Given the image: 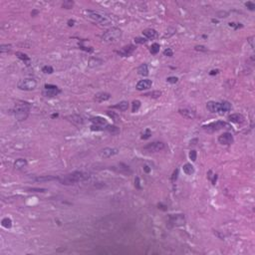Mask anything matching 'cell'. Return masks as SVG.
Masks as SVG:
<instances>
[{
	"label": "cell",
	"instance_id": "obj_24",
	"mask_svg": "<svg viewBox=\"0 0 255 255\" xmlns=\"http://www.w3.org/2000/svg\"><path fill=\"white\" fill-rule=\"evenodd\" d=\"M138 73L142 76H148L149 75V67L147 64H142L141 66L138 68Z\"/></svg>",
	"mask_w": 255,
	"mask_h": 255
},
{
	"label": "cell",
	"instance_id": "obj_1",
	"mask_svg": "<svg viewBox=\"0 0 255 255\" xmlns=\"http://www.w3.org/2000/svg\"><path fill=\"white\" fill-rule=\"evenodd\" d=\"M30 109H31V105L27 102L24 101H18L14 106L13 112L14 116L18 121H24L28 118Z\"/></svg>",
	"mask_w": 255,
	"mask_h": 255
},
{
	"label": "cell",
	"instance_id": "obj_12",
	"mask_svg": "<svg viewBox=\"0 0 255 255\" xmlns=\"http://www.w3.org/2000/svg\"><path fill=\"white\" fill-rule=\"evenodd\" d=\"M153 85V82L151 80H149V79H145V80H141L139 83L137 84V89L139 91H144V90H148Z\"/></svg>",
	"mask_w": 255,
	"mask_h": 255
},
{
	"label": "cell",
	"instance_id": "obj_20",
	"mask_svg": "<svg viewBox=\"0 0 255 255\" xmlns=\"http://www.w3.org/2000/svg\"><path fill=\"white\" fill-rule=\"evenodd\" d=\"M68 119L71 122H73L74 124H76V125H83L84 124V119L81 116H79V115H72V116L68 117Z\"/></svg>",
	"mask_w": 255,
	"mask_h": 255
},
{
	"label": "cell",
	"instance_id": "obj_21",
	"mask_svg": "<svg viewBox=\"0 0 255 255\" xmlns=\"http://www.w3.org/2000/svg\"><path fill=\"white\" fill-rule=\"evenodd\" d=\"M27 165V161L24 158H18L17 161L14 163V168L15 170H22Z\"/></svg>",
	"mask_w": 255,
	"mask_h": 255
},
{
	"label": "cell",
	"instance_id": "obj_30",
	"mask_svg": "<svg viewBox=\"0 0 255 255\" xmlns=\"http://www.w3.org/2000/svg\"><path fill=\"white\" fill-rule=\"evenodd\" d=\"M160 44L158 43H154L153 45L151 46V48H149V51H151V54H154V55H156V54H158V52H160Z\"/></svg>",
	"mask_w": 255,
	"mask_h": 255
},
{
	"label": "cell",
	"instance_id": "obj_14",
	"mask_svg": "<svg viewBox=\"0 0 255 255\" xmlns=\"http://www.w3.org/2000/svg\"><path fill=\"white\" fill-rule=\"evenodd\" d=\"M142 35L146 37V39H149V40H154V39L158 38V32L154 29H151V28H149V29H145L142 31Z\"/></svg>",
	"mask_w": 255,
	"mask_h": 255
},
{
	"label": "cell",
	"instance_id": "obj_37",
	"mask_svg": "<svg viewBox=\"0 0 255 255\" xmlns=\"http://www.w3.org/2000/svg\"><path fill=\"white\" fill-rule=\"evenodd\" d=\"M107 114H108V116H109L110 118L113 119L114 121H119V120H120L119 116H118V115H117L116 113H114V112H112V113H111V112H110V111H108V112H107Z\"/></svg>",
	"mask_w": 255,
	"mask_h": 255
},
{
	"label": "cell",
	"instance_id": "obj_49",
	"mask_svg": "<svg viewBox=\"0 0 255 255\" xmlns=\"http://www.w3.org/2000/svg\"><path fill=\"white\" fill-rule=\"evenodd\" d=\"M229 26H234V25H233V23H229ZM238 27H242V25H236L235 26V29H237Z\"/></svg>",
	"mask_w": 255,
	"mask_h": 255
},
{
	"label": "cell",
	"instance_id": "obj_29",
	"mask_svg": "<svg viewBox=\"0 0 255 255\" xmlns=\"http://www.w3.org/2000/svg\"><path fill=\"white\" fill-rule=\"evenodd\" d=\"M1 225L3 226L4 228H10L12 226V220L8 217H5V218L2 219L1 221Z\"/></svg>",
	"mask_w": 255,
	"mask_h": 255
},
{
	"label": "cell",
	"instance_id": "obj_40",
	"mask_svg": "<svg viewBox=\"0 0 255 255\" xmlns=\"http://www.w3.org/2000/svg\"><path fill=\"white\" fill-rule=\"evenodd\" d=\"M167 81L170 84H175L177 81H179V79H177L176 77H168V78L167 79Z\"/></svg>",
	"mask_w": 255,
	"mask_h": 255
},
{
	"label": "cell",
	"instance_id": "obj_2",
	"mask_svg": "<svg viewBox=\"0 0 255 255\" xmlns=\"http://www.w3.org/2000/svg\"><path fill=\"white\" fill-rule=\"evenodd\" d=\"M88 177V174H84L82 172H74L72 174L64 175L63 177H59V181L62 184H65V186H72V184H76L77 182L85 181Z\"/></svg>",
	"mask_w": 255,
	"mask_h": 255
},
{
	"label": "cell",
	"instance_id": "obj_16",
	"mask_svg": "<svg viewBox=\"0 0 255 255\" xmlns=\"http://www.w3.org/2000/svg\"><path fill=\"white\" fill-rule=\"evenodd\" d=\"M228 120L235 124H243L245 121V118L241 114H232L228 117Z\"/></svg>",
	"mask_w": 255,
	"mask_h": 255
},
{
	"label": "cell",
	"instance_id": "obj_25",
	"mask_svg": "<svg viewBox=\"0 0 255 255\" xmlns=\"http://www.w3.org/2000/svg\"><path fill=\"white\" fill-rule=\"evenodd\" d=\"M231 110V104L229 102H222L220 103V114L226 113V112Z\"/></svg>",
	"mask_w": 255,
	"mask_h": 255
},
{
	"label": "cell",
	"instance_id": "obj_45",
	"mask_svg": "<svg viewBox=\"0 0 255 255\" xmlns=\"http://www.w3.org/2000/svg\"><path fill=\"white\" fill-rule=\"evenodd\" d=\"M177 174H179V170H174V174H172V181H176V179H177Z\"/></svg>",
	"mask_w": 255,
	"mask_h": 255
},
{
	"label": "cell",
	"instance_id": "obj_13",
	"mask_svg": "<svg viewBox=\"0 0 255 255\" xmlns=\"http://www.w3.org/2000/svg\"><path fill=\"white\" fill-rule=\"evenodd\" d=\"M206 108L210 113H220V103L210 101L206 104Z\"/></svg>",
	"mask_w": 255,
	"mask_h": 255
},
{
	"label": "cell",
	"instance_id": "obj_51",
	"mask_svg": "<svg viewBox=\"0 0 255 255\" xmlns=\"http://www.w3.org/2000/svg\"><path fill=\"white\" fill-rule=\"evenodd\" d=\"M148 167H145V170H146V172H149V170Z\"/></svg>",
	"mask_w": 255,
	"mask_h": 255
},
{
	"label": "cell",
	"instance_id": "obj_42",
	"mask_svg": "<svg viewBox=\"0 0 255 255\" xmlns=\"http://www.w3.org/2000/svg\"><path fill=\"white\" fill-rule=\"evenodd\" d=\"M163 54H165V56H167V57H172V55H174V52H172V49H167V50H165V52H163Z\"/></svg>",
	"mask_w": 255,
	"mask_h": 255
},
{
	"label": "cell",
	"instance_id": "obj_8",
	"mask_svg": "<svg viewBox=\"0 0 255 255\" xmlns=\"http://www.w3.org/2000/svg\"><path fill=\"white\" fill-rule=\"evenodd\" d=\"M60 92L61 91L59 90V88H58L57 86L46 84V85L44 86V90H43V92H42V94H43V96H45V97L52 98V97L57 96Z\"/></svg>",
	"mask_w": 255,
	"mask_h": 255
},
{
	"label": "cell",
	"instance_id": "obj_26",
	"mask_svg": "<svg viewBox=\"0 0 255 255\" xmlns=\"http://www.w3.org/2000/svg\"><path fill=\"white\" fill-rule=\"evenodd\" d=\"M58 179L59 181V177H55V176H51V175H46V176H39L36 177L35 181H56Z\"/></svg>",
	"mask_w": 255,
	"mask_h": 255
},
{
	"label": "cell",
	"instance_id": "obj_10",
	"mask_svg": "<svg viewBox=\"0 0 255 255\" xmlns=\"http://www.w3.org/2000/svg\"><path fill=\"white\" fill-rule=\"evenodd\" d=\"M218 142L219 144L224 145V146H229L233 142V137L230 133H224L218 137Z\"/></svg>",
	"mask_w": 255,
	"mask_h": 255
},
{
	"label": "cell",
	"instance_id": "obj_3",
	"mask_svg": "<svg viewBox=\"0 0 255 255\" xmlns=\"http://www.w3.org/2000/svg\"><path fill=\"white\" fill-rule=\"evenodd\" d=\"M122 34H123V32H122L121 29H119V28L117 27H113L111 28V29L107 30V31L102 35V40L109 44L116 43V42H118L121 39Z\"/></svg>",
	"mask_w": 255,
	"mask_h": 255
},
{
	"label": "cell",
	"instance_id": "obj_15",
	"mask_svg": "<svg viewBox=\"0 0 255 255\" xmlns=\"http://www.w3.org/2000/svg\"><path fill=\"white\" fill-rule=\"evenodd\" d=\"M111 98V95L109 94V93H106V92H100V93H97V94L95 95V101L98 102V103H102V102H105V101H108V100Z\"/></svg>",
	"mask_w": 255,
	"mask_h": 255
},
{
	"label": "cell",
	"instance_id": "obj_4",
	"mask_svg": "<svg viewBox=\"0 0 255 255\" xmlns=\"http://www.w3.org/2000/svg\"><path fill=\"white\" fill-rule=\"evenodd\" d=\"M17 87L22 91H33L37 87V81L33 78H25L17 83Z\"/></svg>",
	"mask_w": 255,
	"mask_h": 255
},
{
	"label": "cell",
	"instance_id": "obj_44",
	"mask_svg": "<svg viewBox=\"0 0 255 255\" xmlns=\"http://www.w3.org/2000/svg\"><path fill=\"white\" fill-rule=\"evenodd\" d=\"M30 191H34V192H44L45 189H42V188H30Z\"/></svg>",
	"mask_w": 255,
	"mask_h": 255
},
{
	"label": "cell",
	"instance_id": "obj_32",
	"mask_svg": "<svg viewBox=\"0 0 255 255\" xmlns=\"http://www.w3.org/2000/svg\"><path fill=\"white\" fill-rule=\"evenodd\" d=\"M140 107H141V102L139 101V100H135V101L133 102V108H132V111L134 112V113H135V112L139 111Z\"/></svg>",
	"mask_w": 255,
	"mask_h": 255
},
{
	"label": "cell",
	"instance_id": "obj_19",
	"mask_svg": "<svg viewBox=\"0 0 255 255\" xmlns=\"http://www.w3.org/2000/svg\"><path fill=\"white\" fill-rule=\"evenodd\" d=\"M91 122H92L94 125L100 126V127L102 128H104V125H107V121L105 120L104 118H102V117H95V118H92L91 119Z\"/></svg>",
	"mask_w": 255,
	"mask_h": 255
},
{
	"label": "cell",
	"instance_id": "obj_39",
	"mask_svg": "<svg viewBox=\"0 0 255 255\" xmlns=\"http://www.w3.org/2000/svg\"><path fill=\"white\" fill-rule=\"evenodd\" d=\"M147 41H148V39L142 38V37H137V38H135V43H139V44H144V43H146Z\"/></svg>",
	"mask_w": 255,
	"mask_h": 255
},
{
	"label": "cell",
	"instance_id": "obj_48",
	"mask_svg": "<svg viewBox=\"0 0 255 255\" xmlns=\"http://www.w3.org/2000/svg\"><path fill=\"white\" fill-rule=\"evenodd\" d=\"M68 23H69V24H68L69 26H73L74 23H75V21L74 20H69V21H68Z\"/></svg>",
	"mask_w": 255,
	"mask_h": 255
},
{
	"label": "cell",
	"instance_id": "obj_50",
	"mask_svg": "<svg viewBox=\"0 0 255 255\" xmlns=\"http://www.w3.org/2000/svg\"><path fill=\"white\" fill-rule=\"evenodd\" d=\"M217 72H218V70H213V71H211V73H210V75H214V74H217Z\"/></svg>",
	"mask_w": 255,
	"mask_h": 255
},
{
	"label": "cell",
	"instance_id": "obj_22",
	"mask_svg": "<svg viewBox=\"0 0 255 255\" xmlns=\"http://www.w3.org/2000/svg\"><path fill=\"white\" fill-rule=\"evenodd\" d=\"M182 170H183V172L188 175H191L195 174V167L191 163H186V165L182 167Z\"/></svg>",
	"mask_w": 255,
	"mask_h": 255
},
{
	"label": "cell",
	"instance_id": "obj_6",
	"mask_svg": "<svg viewBox=\"0 0 255 255\" xmlns=\"http://www.w3.org/2000/svg\"><path fill=\"white\" fill-rule=\"evenodd\" d=\"M85 14L87 15V17H89L90 19L96 21L98 23H101L102 25H109L110 21L107 19L105 16L101 15L100 13L96 12V11H92V10H86Z\"/></svg>",
	"mask_w": 255,
	"mask_h": 255
},
{
	"label": "cell",
	"instance_id": "obj_17",
	"mask_svg": "<svg viewBox=\"0 0 255 255\" xmlns=\"http://www.w3.org/2000/svg\"><path fill=\"white\" fill-rule=\"evenodd\" d=\"M135 49V47L133 45L126 46V47H124L123 49H122V51H119V54H121L122 56H125V57H128V56H130L131 54L134 52Z\"/></svg>",
	"mask_w": 255,
	"mask_h": 255
},
{
	"label": "cell",
	"instance_id": "obj_18",
	"mask_svg": "<svg viewBox=\"0 0 255 255\" xmlns=\"http://www.w3.org/2000/svg\"><path fill=\"white\" fill-rule=\"evenodd\" d=\"M179 113L186 119H195V112H192L189 109H181L179 110Z\"/></svg>",
	"mask_w": 255,
	"mask_h": 255
},
{
	"label": "cell",
	"instance_id": "obj_23",
	"mask_svg": "<svg viewBox=\"0 0 255 255\" xmlns=\"http://www.w3.org/2000/svg\"><path fill=\"white\" fill-rule=\"evenodd\" d=\"M114 109H117V110H120V111L122 112H125L128 110L129 108V103L126 102V101H122L120 103H118L117 105H115V106H113Z\"/></svg>",
	"mask_w": 255,
	"mask_h": 255
},
{
	"label": "cell",
	"instance_id": "obj_38",
	"mask_svg": "<svg viewBox=\"0 0 255 255\" xmlns=\"http://www.w3.org/2000/svg\"><path fill=\"white\" fill-rule=\"evenodd\" d=\"M196 156H197V154H196V151H195V149L190 151V153H189V158H190L192 161H196Z\"/></svg>",
	"mask_w": 255,
	"mask_h": 255
},
{
	"label": "cell",
	"instance_id": "obj_36",
	"mask_svg": "<svg viewBox=\"0 0 255 255\" xmlns=\"http://www.w3.org/2000/svg\"><path fill=\"white\" fill-rule=\"evenodd\" d=\"M161 92H160V91H154L153 93H148V94H146V96H149V97H151V98H158L161 97Z\"/></svg>",
	"mask_w": 255,
	"mask_h": 255
},
{
	"label": "cell",
	"instance_id": "obj_46",
	"mask_svg": "<svg viewBox=\"0 0 255 255\" xmlns=\"http://www.w3.org/2000/svg\"><path fill=\"white\" fill-rule=\"evenodd\" d=\"M146 132H147V134H145L144 135H142V139H148V138L151 137V132H149V130H147Z\"/></svg>",
	"mask_w": 255,
	"mask_h": 255
},
{
	"label": "cell",
	"instance_id": "obj_33",
	"mask_svg": "<svg viewBox=\"0 0 255 255\" xmlns=\"http://www.w3.org/2000/svg\"><path fill=\"white\" fill-rule=\"evenodd\" d=\"M10 50H11V46L8 45V44H2V45L0 46V52L1 53L9 52Z\"/></svg>",
	"mask_w": 255,
	"mask_h": 255
},
{
	"label": "cell",
	"instance_id": "obj_41",
	"mask_svg": "<svg viewBox=\"0 0 255 255\" xmlns=\"http://www.w3.org/2000/svg\"><path fill=\"white\" fill-rule=\"evenodd\" d=\"M245 5H246L247 8H249L250 10H254V9H255V4L253 3V2H251V1L246 2V3H245Z\"/></svg>",
	"mask_w": 255,
	"mask_h": 255
},
{
	"label": "cell",
	"instance_id": "obj_27",
	"mask_svg": "<svg viewBox=\"0 0 255 255\" xmlns=\"http://www.w3.org/2000/svg\"><path fill=\"white\" fill-rule=\"evenodd\" d=\"M103 61L98 59V58H92L90 61H89V67L90 68H96L98 66H100V65H102Z\"/></svg>",
	"mask_w": 255,
	"mask_h": 255
},
{
	"label": "cell",
	"instance_id": "obj_28",
	"mask_svg": "<svg viewBox=\"0 0 255 255\" xmlns=\"http://www.w3.org/2000/svg\"><path fill=\"white\" fill-rule=\"evenodd\" d=\"M105 129H106L108 132H109L110 134H112V135H117V134H119V133H120V130H119V128L116 127V126L107 125Z\"/></svg>",
	"mask_w": 255,
	"mask_h": 255
},
{
	"label": "cell",
	"instance_id": "obj_35",
	"mask_svg": "<svg viewBox=\"0 0 255 255\" xmlns=\"http://www.w3.org/2000/svg\"><path fill=\"white\" fill-rule=\"evenodd\" d=\"M42 71H43L45 74H52L54 72V69L51 66H44L43 68H42Z\"/></svg>",
	"mask_w": 255,
	"mask_h": 255
},
{
	"label": "cell",
	"instance_id": "obj_47",
	"mask_svg": "<svg viewBox=\"0 0 255 255\" xmlns=\"http://www.w3.org/2000/svg\"><path fill=\"white\" fill-rule=\"evenodd\" d=\"M252 39H253V37H251V38H249V39H248V42L250 43V45H251V48L253 49L254 45H253V43H252V42H253V40H252Z\"/></svg>",
	"mask_w": 255,
	"mask_h": 255
},
{
	"label": "cell",
	"instance_id": "obj_11",
	"mask_svg": "<svg viewBox=\"0 0 255 255\" xmlns=\"http://www.w3.org/2000/svg\"><path fill=\"white\" fill-rule=\"evenodd\" d=\"M170 223H172L174 225L176 226H181V225H184L186 223V218L182 214H176V215H172L170 218Z\"/></svg>",
	"mask_w": 255,
	"mask_h": 255
},
{
	"label": "cell",
	"instance_id": "obj_43",
	"mask_svg": "<svg viewBox=\"0 0 255 255\" xmlns=\"http://www.w3.org/2000/svg\"><path fill=\"white\" fill-rule=\"evenodd\" d=\"M195 50H197V51H203V52H205V51H206L207 49L205 48L204 46L199 45V46H195Z\"/></svg>",
	"mask_w": 255,
	"mask_h": 255
},
{
	"label": "cell",
	"instance_id": "obj_34",
	"mask_svg": "<svg viewBox=\"0 0 255 255\" xmlns=\"http://www.w3.org/2000/svg\"><path fill=\"white\" fill-rule=\"evenodd\" d=\"M73 6H74V2L73 1H69V0L65 1L64 3L62 4V7H63V8H65V9H71Z\"/></svg>",
	"mask_w": 255,
	"mask_h": 255
},
{
	"label": "cell",
	"instance_id": "obj_5",
	"mask_svg": "<svg viewBox=\"0 0 255 255\" xmlns=\"http://www.w3.org/2000/svg\"><path fill=\"white\" fill-rule=\"evenodd\" d=\"M203 129L207 132H215V131L221 130V129H230V125L227 124L226 122L223 121H217V122H213V123H210L208 125L203 126Z\"/></svg>",
	"mask_w": 255,
	"mask_h": 255
},
{
	"label": "cell",
	"instance_id": "obj_7",
	"mask_svg": "<svg viewBox=\"0 0 255 255\" xmlns=\"http://www.w3.org/2000/svg\"><path fill=\"white\" fill-rule=\"evenodd\" d=\"M165 144L161 142H154L144 147V151L147 153H158L165 149Z\"/></svg>",
	"mask_w": 255,
	"mask_h": 255
},
{
	"label": "cell",
	"instance_id": "obj_9",
	"mask_svg": "<svg viewBox=\"0 0 255 255\" xmlns=\"http://www.w3.org/2000/svg\"><path fill=\"white\" fill-rule=\"evenodd\" d=\"M118 153H119V149L116 148H105L100 151L99 154L101 158H112V156H116V154H118Z\"/></svg>",
	"mask_w": 255,
	"mask_h": 255
},
{
	"label": "cell",
	"instance_id": "obj_31",
	"mask_svg": "<svg viewBox=\"0 0 255 255\" xmlns=\"http://www.w3.org/2000/svg\"><path fill=\"white\" fill-rule=\"evenodd\" d=\"M16 56H17L19 59L25 61V62H29L30 61V58L28 57V56L26 55V54L22 53V52H16Z\"/></svg>",
	"mask_w": 255,
	"mask_h": 255
}]
</instances>
